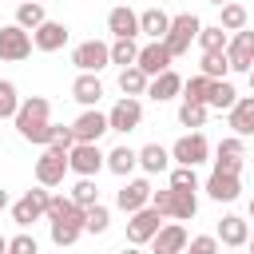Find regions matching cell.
Segmentation results:
<instances>
[{"label":"cell","instance_id":"obj_1","mask_svg":"<svg viewBox=\"0 0 254 254\" xmlns=\"http://www.w3.org/2000/svg\"><path fill=\"white\" fill-rule=\"evenodd\" d=\"M83 214L87 206H79L71 194H52L48 198V222H52V242L56 246H75L83 234Z\"/></svg>","mask_w":254,"mask_h":254},{"label":"cell","instance_id":"obj_2","mask_svg":"<svg viewBox=\"0 0 254 254\" xmlns=\"http://www.w3.org/2000/svg\"><path fill=\"white\" fill-rule=\"evenodd\" d=\"M48 115H52V103H48L44 95H28V99L20 103V111H16V131H20V139L48 147V139H52Z\"/></svg>","mask_w":254,"mask_h":254},{"label":"cell","instance_id":"obj_3","mask_svg":"<svg viewBox=\"0 0 254 254\" xmlns=\"http://www.w3.org/2000/svg\"><path fill=\"white\" fill-rule=\"evenodd\" d=\"M151 202H155L167 218H179V222H190V218L198 214V198H194V190H183V187L151 190Z\"/></svg>","mask_w":254,"mask_h":254},{"label":"cell","instance_id":"obj_4","mask_svg":"<svg viewBox=\"0 0 254 254\" xmlns=\"http://www.w3.org/2000/svg\"><path fill=\"white\" fill-rule=\"evenodd\" d=\"M198 28H202V20H198L194 12L171 16V28H167V36H163V44L171 48V56H183V52H190V44L198 40Z\"/></svg>","mask_w":254,"mask_h":254},{"label":"cell","instance_id":"obj_5","mask_svg":"<svg viewBox=\"0 0 254 254\" xmlns=\"http://www.w3.org/2000/svg\"><path fill=\"white\" fill-rule=\"evenodd\" d=\"M163 218H167V214H163L155 202H147V206L131 210V222H127V242H131V246H143V242H151V238L159 234Z\"/></svg>","mask_w":254,"mask_h":254},{"label":"cell","instance_id":"obj_6","mask_svg":"<svg viewBox=\"0 0 254 254\" xmlns=\"http://www.w3.org/2000/svg\"><path fill=\"white\" fill-rule=\"evenodd\" d=\"M71 64H75L79 71H103V67L111 64V44H103V40H83V44L71 48Z\"/></svg>","mask_w":254,"mask_h":254},{"label":"cell","instance_id":"obj_7","mask_svg":"<svg viewBox=\"0 0 254 254\" xmlns=\"http://www.w3.org/2000/svg\"><path fill=\"white\" fill-rule=\"evenodd\" d=\"M67 167H71L75 175H99V171L107 167V155L99 151V143H83V139H75V147L67 151Z\"/></svg>","mask_w":254,"mask_h":254},{"label":"cell","instance_id":"obj_8","mask_svg":"<svg viewBox=\"0 0 254 254\" xmlns=\"http://www.w3.org/2000/svg\"><path fill=\"white\" fill-rule=\"evenodd\" d=\"M48 190H44V183H40V190H28L24 198H16L12 202V218H16V226H32V222H40V218H48Z\"/></svg>","mask_w":254,"mask_h":254},{"label":"cell","instance_id":"obj_9","mask_svg":"<svg viewBox=\"0 0 254 254\" xmlns=\"http://www.w3.org/2000/svg\"><path fill=\"white\" fill-rule=\"evenodd\" d=\"M32 36H28V28H20V24H8V28H0V60H12V64H20V60H28L32 56Z\"/></svg>","mask_w":254,"mask_h":254},{"label":"cell","instance_id":"obj_10","mask_svg":"<svg viewBox=\"0 0 254 254\" xmlns=\"http://www.w3.org/2000/svg\"><path fill=\"white\" fill-rule=\"evenodd\" d=\"M107 123H111V131H119V135L135 131V127L143 123V103H139V95H123V99L107 111Z\"/></svg>","mask_w":254,"mask_h":254},{"label":"cell","instance_id":"obj_11","mask_svg":"<svg viewBox=\"0 0 254 254\" xmlns=\"http://www.w3.org/2000/svg\"><path fill=\"white\" fill-rule=\"evenodd\" d=\"M206 155H210V143H206L202 131H190V135H183V139L171 147V159H175V163H187V167L206 163Z\"/></svg>","mask_w":254,"mask_h":254},{"label":"cell","instance_id":"obj_12","mask_svg":"<svg viewBox=\"0 0 254 254\" xmlns=\"http://www.w3.org/2000/svg\"><path fill=\"white\" fill-rule=\"evenodd\" d=\"M67 171H71V167H67V155L56 151V147H48V151L36 159V183H44V187H60Z\"/></svg>","mask_w":254,"mask_h":254},{"label":"cell","instance_id":"obj_13","mask_svg":"<svg viewBox=\"0 0 254 254\" xmlns=\"http://www.w3.org/2000/svg\"><path fill=\"white\" fill-rule=\"evenodd\" d=\"M226 60H230V71H250L254 67V28L234 32V40L226 44Z\"/></svg>","mask_w":254,"mask_h":254},{"label":"cell","instance_id":"obj_14","mask_svg":"<svg viewBox=\"0 0 254 254\" xmlns=\"http://www.w3.org/2000/svg\"><path fill=\"white\" fill-rule=\"evenodd\" d=\"M71 131H75V139H83V143H99V135L111 131V123H107V115H103L99 107H87V111L71 123Z\"/></svg>","mask_w":254,"mask_h":254},{"label":"cell","instance_id":"obj_15","mask_svg":"<svg viewBox=\"0 0 254 254\" xmlns=\"http://www.w3.org/2000/svg\"><path fill=\"white\" fill-rule=\"evenodd\" d=\"M206 194H210L214 202H234V198L242 194V183H238L234 171H210V179H206Z\"/></svg>","mask_w":254,"mask_h":254},{"label":"cell","instance_id":"obj_16","mask_svg":"<svg viewBox=\"0 0 254 254\" xmlns=\"http://www.w3.org/2000/svg\"><path fill=\"white\" fill-rule=\"evenodd\" d=\"M171 60H175V56H171V48H167L163 40H151L147 48H139V60H135V64H139L147 75H159V71H167V67H171Z\"/></svg>","mask_w":254,"mask_h":254},{"label":"cell","instance_id":"obj_17","mask_svg":"<svg viewBox=\"0 0 254 254\" xmlns=\"http://www.w3.org/2000/svg\"><path fill=\"white\" fill-rule=\"evenodd\" d=\"M151 246H155V254H179V250H187V246H190V238H187V230H183V226H179V218H175V222L159 226V234L151 238Z\"/></svg>","mask_w":254,"mask_h":254},{"label":"cell","instance_id":"obj_18","mask_svg":"<svg viewBox=\"0 0 254 254\" xmlns=\"http://www.w3.org/2000/svg\"><path fill=\"white\" fill-rule=\"evenodd\" d=\"M32 44H36L40 52H60V48L67 44V24H60V20H44V24L32 32Z\"/></svg>","mask_w":254,"mask_h":254},{"label":"cell","instance_id":"obj_19","mask_svg":"<svg viewBox=\"0 0 254 254\" xmlns=\"http://www.w3.org/2000/svg\"><path fill=\"white\" fill-rule=\"evenodd\" d=\"M179 91H183V75H179L175 67H167V71L151 75V83H147V95H151L155 103H167V99H175Z\"/></svg>","mask_w":254,"mask_h":254},{"label":"cell","instance_id":"obj_20","mask_svg":"<svg viewBox=\"0 0 254 254\" xmlns=\"http://www.w3.org/2000/svg\"><path fill=\"white\" fill-rule=\"evenodd\" d=\"M242 135H230V139H222L218 147H214V171H242Z\"/></svg>","mask_w":254,"mask_h":254},{"label":"cell","instance_id":"obj_21","mask_svg":"<svg viewBox=\"0 0 254 254\" xmlns=\"http://www.w3.org/2000/svg\"><path fill=\"white\" fill-rule=\"evenodd\" d=\"M147 202H151V183H147V179H131V183L115 194V206L127 210V214L139 210V206H147Z\"/></svg>","mask_w":254,"mask_h":254},{"label":"cell","instance_id":"obj_22","mask_svg":"<svg viewBox=\"0 0 254 254\" xmlns=\"http://www.w3.org/2000/svg\"><path fill=\"white\" fill-rule=\"evenodd\" d=\"M226 119H230V127H234V135H254V95H238L234 99V107L226 111Z\"/></svg>","mask_w":254,"mask_h":254},{"label":"cell","instance_id":"obj_23","mask_svg":"<svg viewBox=\"0 0 254 254\" xmlns=\"http://www.w3.org/2000/svg\"><path fill=\"white\" fill-rule=\"evenodd\" d=\"M107 32L111 36H139V12H131L127 4L107 12Z\"/></svg>","mask_w":254,"mask_h":254},{"label":"cell","instance_id":"obj_24","mask_svg":"<svg viewBox=\"0 0 254 254\" xmlns=\"http://www.w3.org/2000/svg\"><path fill=\"white\" fill-rule=\"evenodd\" d=\"M71 95H75L83 107H95V103L103 99V83L95 79V71H79L75 83H71Z\"/></svg>","mask_w":254,"mask_h":254},{"label":"cell","instance_id":"obj_25","mask_svg":"<svg viewBox=\"0 0 254 254\" xmlns=\"http://www.w3.org/2000/svg\"><path fill=\"white\" fill-rule=\"evenodd\" d=\"M218 242H222V246H246V242H250V226H246V218L226 214V218L218 222Z\"/></svg>","mask_w":254,"mask_h":254},{"label":"cell","instance_id":"obj_26","mask_svg":"<svg viewBox=\"0 0 254 254\" xmlns=\"http://www.w3.org/2000/svg\"><path fill=\"white\" fill-rule=\"evenodd\" d=\"M167 28H171V16H167L163 8H147V12H139V32H143V36L163 40V36H167Z\"/></svg>","mask_w":254,"mask_h":254},{"label":"cell","instance_id":"obj_27","mask_svg":"<svg viewBox=\"0 0 254 254\" xmlns=\"http://www.w3.org/2000/svg\"><path fill=\"white\" fill-rule=\"evenodd\" d=\"M147 83H151V75H147L139 64H127V67L119 71V91H123V95H147Z\"/></svg>","mask_w":254,"mask_h":254},{"label":"cell","instance_id":"obj_28","mask_svg":"<svg viewBox=\"0 0 254 254\" xmlns=\"http://www.w3.org/2000/svg\"><path fill=\"white\" fill-rule=\"evenodd\" d=\"M139 167H143L147 175H159V171H167V167H171V151H167V147H159V143H147V147L139 151Z\"/></svg>","mask_w":254,"mask_h":254},{"label":"cell","instance_id":"obj_29","mask_svg":"<svg viewBox=\"0 0 254 254\" xmlns=\"http://www.w3.org/2000/svg\"><path fill=\"white\" fill-rule=\"evenodd\" d=\"M135 167H139V151H131V147H115V151H107V171H111V175L127 179Z\"/></svg>","mask_w":254,"mask_h":254},{"label":"cell","instance_id":"obj_30","mask_svg":"<svg viewBox=\"0 0 254 254\" xmlns=\"http://www.w3.org/2000/svg\"><path fill=\"white\" fill-rule=\"evenodd\" d=\"M234 99H238L234 83H226V79H210V95H206V107H214V111H230V107H234Z\"/></svg>","mask_w":254,"mask_h":254},{"label":"cell","instance_id":"obj_31","mask_svg":"<svg viewBox=\"0 0 254 254\" xmlns=\"http://www.w3.org/2000/svg\"><path fill=\"white\" fill-rule=\"evenodd\" d=\"M44 20H48V16H44V4H40V0H20V8H16V24H20V28L36 32Z\"/></svg>","mask_w":254,"mask_h":254},{"label":"cell","instance_id":"obj_32","mask_svg":"<svg viewBox=\"0 0 254 254\" xmlns=\"http://www.w3.org/2000/svg\"><path fill=\"white\" fill-rule=\"evenodd\" d=\"M135 60H139V44H135V36H115V44H111V64L127 67V64H135Z\"/></svg>","mask_w":254,"mask_h":254},{"label":"cell","instance_id":"obj_33","mask_svg":"<svg viewBox=\"0 0 254 254\" xmlns=\"http://www.w3.org/2000/svg\"><path fill=\"white\" fill-rule=\"evenodd\" d=\"M198 71H202V75H210V79H226V71H230L226 48H222V52H202V64H198Z\"/></svg>","mask_w":254,"mask_h":254},{"label":"cell","instance_id":"obj_34","mask_svg":"<svg viewBox=\"0 0 254 254\" xmlns=\"http://www.w3.org/2000/svg\"><path fill=\"white\" fill-rule=\"evenodd\" d=\"M107 222H111V210H107L103 202H91L87 214H83V234H103Z\"/></svg>","mask_w":254,"mask_h":254},{"label":"cell","instance_id":"obj_35","mask_svg":"<svg viewBox=\"0 0 254 254\" xmlns=\"http://www.w3.org/2000/svg\"><path fill=\"white\" fill-rule=\"evenodd\" d=\"M230 40H226V28L222 24H210V28H198V48L202 52H222Z\"/></svg>","mask_w":254,"mask_h":254},{"label":"cell","instance_id":"obj_36","mask_svg":"<svg viewBox=\"0 0 254 254\" xmlns=\"http://www.w3.org/2000/svg\"><path fill=\"white\" fill-rule=\"evenodd\" d=\"M206 95H210V75H190V79H183V99H194V103H206Z\"/></svg>","mask_w":254,"mask_h":254},{"label":"cell","instance_id":"obj_37","mask_svg":"<svg viewBox=\"0 0 254 254\" xmlns=\"http://www.w3.org/2000/svg\"><path fill=\"white\" fill-rule=\"evenodd\" d=\"M71 198H75L79 206H91V202H99V187H95V175H79V183L71 187Z\"/></svg>","mask_w":254,"mask_h":254},{"label":"cell","instance_id":"obj_38","mask_svg":"<svg viewBox=\"0 0 254 254\" xmlns=\"http://www.w3.org/2000/svg\"><path fill=\"white\" fill-rule=\"evenodd\" d=\"M16 111H20L16 83H12V79H0V119H16Z\"/></svg>","mask_w":254,"mask_h":254},{"label":"cell","instance_id":"obj_39","mask_svg":"<svg viewBox=\"0 0 254 254\" xmlns=\"http://www.w3.org/2000/svg\"><path fill=\"white\" fill-rule=\"evenodd\" d=\"M218 24H222L226 32H238V28H246V8H242V4H234V0H226V4H222V16H218Z\"/></svg>","mask_w":254,"mask_h":254},{"label":"cell","instance_id":"obj_40","mask_svg":"<svg viewBox=\"0 0 254 254\" xmlns=\"http://www.w3.org/2000/svg\"><path fill=\"white\" fill-rule=\"evenodd\" d=\"M179 123H183V127H202V123H206V103L183 99V107H179Z\"/></svg>","mask_w":254,"mask_h":254},{"label":"cell","instance_id":"obj_41","mask_svg":"<svg viewBox=\"0 0 254 254\" xmlns=\"http://www.w3.org/2000/svg\"><path fill=\"white\" fill-rule=\"evenodd\" d=\"M171 187H183V190H198V175H194V167L179 163V167L171 171Z\"/></svg>","mask_w":254,"mask_h":254},{"label":"cell","instance_id":"obj_42","mask_svg":"<svg viewBox=\"0 0 254 254\" xmlns=\"http://www.w3.org/2000/svg\"><path fill=\"white\" fill-rule=\"evenodd\" d=\"M48 147H56V151H64V155H67V151L75 147V131H71V127H52Z\"/></svg>","mask_w":254,"mask_h":254},{"label":"cell","instance_id":"obj_43","mask_svg":"<svg viewBox=\"0 0 254 254\" xmlns=\"http://www.w3.org/2000/svg\"><path fill=\"white\" fill-rule=\"evenodd\" d=\"M8 250L12 254H36V238L32 234H16V238H8Z\"/></svg>","mask_w":254,"mask_h":254},{"label":"cell","instance_id":"obj_44","mask_svg":"<svg viewBox=\"0 0 254 254\" xmlns=\"http://www.w3.org/2000/svg\"><path fill=\"white\" fill-rule=\"evenodd\" d=\"M190 250H198V254H210V250H218V238H210V234H202V238H190Z\"/></svg>","mask_w":254,"mask_h":254},{"label":"cell","instance_id":"obj_45","mask_svg":"<svg viewBox=\"0 0 254 254\" xmlns=\"http://www.w3.org/2000/svg\"><path fill=\"white\" fill-rule=\"evenodd\" d=\"M4 206H8V190L0 187V210H4Z\"/></svg>","mask_w":254,"mask_h":254},{"label":"cell","instance_id":"obj_46","mask_svg":"<svg viewBox=\"0 0 254 254\" xmlns=\"http://www.w3.org/2000/svg\"><path fill=\"white\" fill-rule=\"evenodd\" d=\"M4 250H8V238H4V234H0V254H4Z\"/></svg>","mask_w":254,"mask_h":254},{"label":"cell","instance_id":"obj_47","mask_svg":"<svg viewBox=\"0 0 254 254\" xmlns=\"http://www.w3.org/2000/svg\"><path fill=\"white\" fill-rule=\"evenodd\" d=\"M210 4H214V8H222V4H226V0H210Z\"/></svg>","mask_w":254,"mask_h":254},{"label":"cell","instance_id":"obj_48","mask_svg":"<svg viewBox=\"0 0 254 254\" xmlns=\"http://www.w3.org/2000/svg\"><path fill=\"white\" fill-rule=\"evenodd\" d=\"M250 218H254V198H250Z\"/></svg>","mask_w":254,"mask_h":254},{"label":"cell","instance_id":"obj_49","mask_svg":"<svg viewBox=\"0 0 254 254\" xmlns=\"http://www.w3.org/2000/svg\"><path fill=\"white\" fill-rule=\"evenodd\" d=\"M246 246H250V250H254V234H250V242H246Z\"/></svg>","mask_w":254,"mask_h":254},{"label":"cell","instance_id":"obj_50","mask_svg":"<svg viewBox=\"0 0 254 254\" xmlns=\"http://www.w3.org/2000/svg\"><path fill=\"white\" fill-rule=\"evenodd\" d=\"M250 87H254V67H250Z\"/></svg>","mask_w":254,"mask_h":254},{"label":"cell","instance_id":"obj_51","mask_svg":"<svg viewBox=\"0 0 254 254\" xmlns=\"http://www.w3.org/2000/svg\"><path fill=\"white\" fill-rule=\"evenodd\" d=\"M40 4H44V0H40Z\"/></svg>","mask_w":254,"mask_h":254}]
</instances>
